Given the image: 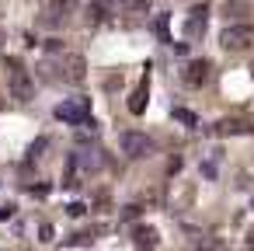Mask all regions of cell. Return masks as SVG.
Wrapping results in <instances>:
<instances>
[{
  "label": "cell",
  "instance_id": "7",
  "mask_svg": "<svg viewBox=\"0 0 254 251\" xmlns=\"http://www.w3.org/2000/svg\"><path fill=\"white\" fill-rule=\"evenodd\" d=\"M146 94H150V70L143 74V81L136 84V91H132V98H129V112H132V115H143V112H146Z\"/></svg>",
  "mask_w": 254,
  "mask_h": 251
},
{
  "label": "cell",
  "instance_id": "12",
  "mask_svg": "<svg viewBox=\"0 0 254 251\" xmlns=\"http://www.w3.org/2000/svg\"><path fill=\"white\" fill-rule=\"evenodd\" d=\"M174 119H178L181 126H188V129L198 122V119H195V112H188V108H174Z\"/></svg>",
  "mask_w": 254,
  "mask_h": 251
},
{
  "label": "cell",
  "instance_id": "2",
  "mask_svg": "<svg viewBox=\"0 0 254 251\" xmlns=\"http://www.w3.org/2000/svg\"><path fill=\"white\" fill-rule=\"evenodd\" d=\"M205 25H209V7H205V4H195V7L185 14V39H188V42L202 39V35H205Z\"/></svg>",
  "mask_w": 254,
  "mask_h": 251
},
{
  "label": "cell",
  "instance_id": "14",
  "mask_svg": "<svg viewBox=\"0 0 254 251\" xmlns=\"http://www.w3.org/2000/svg\"><path fill=\"white\" fill-rule=\"evenodd\" d=\"M66 213H70V216H84V206H80V202H73V206H66Z\"/></svg>",
  "mask_w": 254,
  "mask_h": 251
},
{
  "label": "cell",
  "instance_id": "13",
  "mask_svg": "<svg viewBox=\"0 0 254 251\" xmlns=\"http://www.w3.org/2000/svg\"><path fill=\"white\" fill-rule=\"evenodd\" d=\"M14 216V206L11 202H0V220H11Z\"/></svg>",
  "mask_w": 254,
  "mask_h": 251
},
{
  "label": "cell",
  "instance_id": "10",
  "mask_svg": "<svg viewBox=\"0 0 254 251\" xmlns=\"http://www.w3.org/2000/svg\"><path fill=\"white\" fill-rule=\"evenodd\" d=\"M157 241H160V237H157L153 227H136V230H132V244H136L139 251H153Z\"/></svg>",
  "mask_w": 254,
  "mask_h": 251
},
{
  "label": "cell",
  "instance_id": "9",
  "mask_svg": "<svg viewBox=\"0 0 254 251\" xmlns=\"http://www.w3.org/2000/svg\"><path fill=\"white\" fill-rule=\"evenodd\" d=\"M212 133H216V136H240V133H254V126H247V122H240V119H223V122L212 126Z\"/></svg>",
  "mask_w": 254,
  "mask_h": 251
},
{
  "label": "cell",
  "instance_id": "15",
  "mask_svg": "<svg viewBox=\"0 0 254 251\" xmlns=\"http://www.w3.org/2000/svg\"><path fill=\"white\" fill-rule=\"evenodd\" d=\"M101 4H105V11H108V7H115V4H126V0H101Z\"/></svg>",
  "mask_w": 254,
  "mask_h": 251
},
{
  "label": "cell",
  "instance_id": "1",
  "mask_svg": "<svg viewBox=\"0 0 254 251\" xmlns=\"http://www.w3.org/2000/svg\"><path fill=\"white\" fill-rule=\"evenodd\" d=\"M11 94H14L18 101H32V98H35V81H32V74H28L25 67H18V63H11Z\"/></svg>",
  "mask_w": 254,
  "mask_h": 251
},
{
  "label": "cell",
  "instance_id": "11",
  "mask_svg": "<svg viewBox=\"0 0 254 251\" xmlns=\"http://www.w3.org/2000/svg\"><path fill=\"white\" fill-rule=\"evenodd\" d=\"M153 28H157V35H160V39H164V42H171V21H167V14H160V18H157V25H153Z\"/></svg>",
  "mask_w": 254,
  "mask_h": 251
},
{
  "label": "cell",
  "instance_id": "5",
  "mask_svg": "<svg viewBox=\"0 0 254 251\" xmlns=\"http://www.w3.org/2000/svg\"><path fill=\"white\" fill-rule=\"evenodd\" d=\"M56 119L70 122V126H84V122L91 119L87 101H63V105H56Z\"/></svg>",
  "mask_w": 254,
  "mask_h": 251
},
{
  "label": "cell",
  "instance_id": "6",
  "mask_svg": "<svg viewBox=\"0 0 254 251\" xmlns=\"http://www.w3.org/2000/svg\"><path fill=\"white\" fill-rule=\"evenodd\" d=\"M205 81H209V63H205V60H191V63L181 70V84H185V87H191V91H195V87H202Z\"/></svg>",
  "mask_w": 254,
  "mask_h": 251
},
{
  "label": "cell",
  "instance_id": "3",
  "mask_svg": "<svg viewBox=\"0 0 254 251\" xmlns=\"http://www.w3.org/2000/svg\"><path fill=\"white\" fill-rule=\"evenodd\" d=\"M219 42H223L226 53H247V49L254 46V28H251V25H247V28H226Z\"/></svg>",
  "mask_w": 254,
  "mask_h": 251
},
{
  "label": "cell",
  "instance_id": "16",
  "mask_svg": "<svg viewBox=\"0 0 254 251\" xmlns=\"http://www.w3.org/2000/svg\"><path fill=\"white\" fill-rule=\"evenodd\" d=\"M251 206H254V202H251Z\"/></svg>",
  "mask_w": 254,
  "mask_h": 251
},
{
  "label": "cell",
  "instance_id": "8",
  "mask_svg": "<svg viewBox=\"0 0 254 251\" xmlns=\"http://www.w3.org/2000/svg\"><path fill=\"white\" fill-rule=\"evenodd\" d=\"M73 11H77V0H49V21L53 25H63Z\"/></svg>",
  "mask_w": 254,
  "mask_h": 251
},
{
  "label": "cell",
  "instance_id": "4",
  "mask_svg": "<svg viewBox=\"0 0 254 251\" xmlns=\"http://www.w3.org/2000/svg\"><path fill=\"white\" fill-rule=\"evenodd\" d=\"M122 150L129 154V157H150L153 154V140L146 136V133H122Z\"/></svg>",
  "mask_w": 254,
  "mask_h": 251
}]
</instances>
